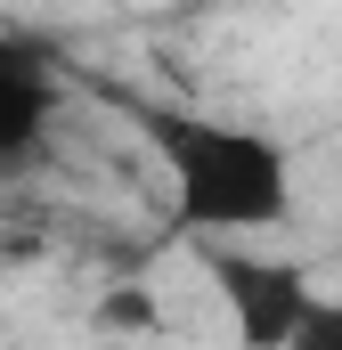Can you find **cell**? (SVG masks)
I'll return each instance as SVG.
<instances>
[{"label": "cell", "mask_w": 342, "mask_h": 350, "mask_svg": "<svg viewBox=\"0 0 342 350\" xmlns=\"http://www.w3.org/2000/svg\"><path fill=\"white\" fill-rule=\"evenodd\" d=\"M57 57L25 33H0V172L33 163L49 122H57Z\"/></svg>", "instance_id": "3957f363"}, {"label": "cell", "mask_w": 342, "mask_h": 350, "mask_svg": "<svg viewBox=\"0 0 342 350\" xmlns=\"http://www.w3.org/2000/svg\"><path fill=\"white\" fill-rule=\"evenodd\" d=\"M98 326H155V301L147 293H106L98 301Z\"/></svg>", "instance_id": "5b68a950"}, {"label": "cell", "mask_w": 342, "mask_h": 350, "mask_svg": "<svg viewBox=\"0 0 342 350\" xmlns=\"http://www.w3.org/2000/svg\"><path fill=\"white\" fill-rule=\"evenodd\" d=\"M139 139L147 155L163 163L171 179V212L179 228L204 245V237H253V228H277L293 212V163L285 147L253 131V122H228V114H196V106H171V98H147V90L106 82L98 90Z\"/></svg>", "instance_id": "6da1fadb"}, {"label": "cell", "mask_w": 342, "mask_h": 350, "mask_svg": "<svg viewBox=\"0 0 342 350\" xmlns=\"http://www.w3.org/2000/svg\"><path fill=\"white\" fill-rule=\"evenodd\" d=\"M285 350H342V301L318 293V301H310V318H302V334H293Z\"/></svg>", "instance_id": "277c9868"}, {"label": "cell", "mask_w": 342, "mask_h": 350, "mask_svg": "<svg viewBox=\"0 0 342 350\" xmlns=\"http://www.w3.org/2000/svg\"><path fill=\"white\" fill-rule=\"evenodd\" d=\"M204 277L220 285L228 326H237V342H245V350H285L293 334H302L310 301H318V285L302 277V261L245 253V245H228V237H204Z\"/></svg>", "instance_id": "7a4b0ae2"}]
</instances>
